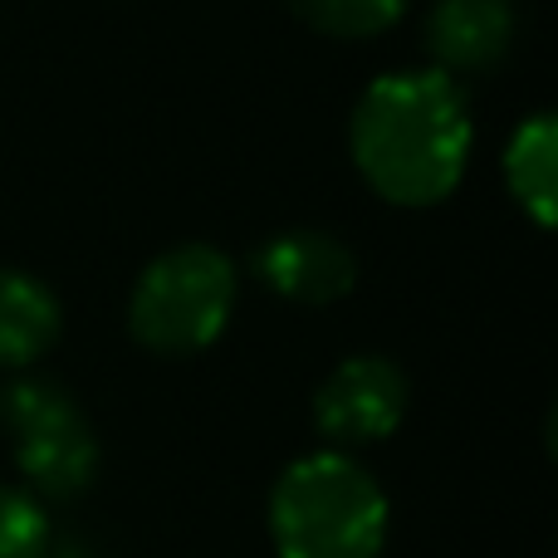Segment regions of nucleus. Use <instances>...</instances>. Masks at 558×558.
I'll use <instances>...</instances> for the list:
<instances>
[{"label":"nucleus","mask_w":558,"mask_h":558,"mask_svg":"<svg viewBox=\"0 0 558 558\" xmlns=\"http://www.w3.org/2000/svg\"><path fill=\"white\" fill-rule=\"evenodd\" d=\"M45 549H49L45 505L29 490L0 485V558H45Z\"/></svg>","instance_id":"11"},{"label":"nucleus","mask_w":558,"mask_h":558,"mask_svg":"<svg viewBox=\"0 0 558 558\" xmlns=\"http://www.w3.org/2000/svg\"><path fill=\"white\" fill-rule=\"evenodd\" d=\"M353 167L383 202L436 206L471 162V108L441 69H397L363 88L348 123Z\"/></svg>","instance_id":"1"},{"label":"nucleus","mask_w":558,"mask_h":558,"mask_svg":"<svg viewBox=\"0 0 558 558\" xmlns=\"http://www.w3.org/2000/svg\"><path fill=\"white\" fill-rule=\"evenodd\" d=\"M59 338V299L25 270H0V367H29Z\"/></svg>","instance_id":"9"},{"label":"nucleus","mask_w":558,"mask_h":558,"mask_svg":"<svg viewBox=\"0 0 558 558\" xmlns=\"http://www.w3.org/2000/svg\"><path fill=\"white\" fill-rule=\"evenodd\" d=\"M0 422L15 446V465L35 495L74 500L98 475V436L78 397L54 377H15L0 392Z\"/></svg>","instance_id":"4"},{"label":"nucleus","mask_w":558,"mask_h":558,"mask_svg":"<svg viewBox=\"0 0 558 558\" xmlns=\"http://www.w3.org/2000/svg\"><path fill=\"white\" fill-rule=\"evenodd\" d=\"M407 373L392 357L357 353L343 357L314 392V426L333 446H373L402 426Z\"/></svg>","instance_id":"5"},{"label":"nucleus","mask_w":558,"mask_h":558,"mask_svg":"<svg viewBox=\"0 0 558 558\" xmlns=\"http://www.w3.org/2000/svg\"><path fill=\"white\" fill-rule=\"evenodd\" d=\"M505 186L530 211L539 231L554 226L558 211V123L549 108L530 113L505 143Z\"/></svg>","instance_id":"8"},{"label":"nucleus","mask_w":558,"mask_h":558,"mask_svg":"<svg viewBox=\"0 0 558 558\" xmlns=\"http://www.w3.org/2000/svg\"><path fill=\"white\" fill-rule=\"evenodd\" d=\"M387 520L383 485L343 451L299 456L270 490L279 558H383Z\"/></svg>","instance_id":"2"},{"label":"nucleus","mask_w":558,"mask_h":558,"mask_svg":"<svg viewBox=\"0 0 558 558\" xmlns=\"http://www.w3.org/2000/svg\"><path fill=\"white\" fill-rule=\"evenodd\" d=\"M235 289L241 275L231 255H221L216 245H177L137 275L128 299V328L147 353H202L231 324Z\"/></svg>","instance_id":"3"},{"label":"nucleus","mask_w":558,"mask_h":558,"mask_svg":"<svg viewBox=\"0 0 558 558\" xmlns=\"http://www.w3.org/2000/svg\"><path fill=\"white\" fill-rule=\"evenodd\" d=\"M514 0H436L426 15V54L441 74H490L514 45Z\"/></svg>","instance_id":"7"},{"label":"nucleus","mask_w":558,"mask_h":558,"mask_svg":"<svg viewBox=\"0 0 558 558\" xmlns=\"http://www.w3.org/2000/svg\"><path fill=\"white\" fill-rule=\"evenodd\" d=\"M255 279L289 304H338L353 294L357 260L328 231H279L255 251Z\"/></svg>","instance_id":"6"},{"label":"nucleus","mask_w":558,"mask_h":558,"mask_svg":"<svg viewBox=\"0 0 558 558\" xmlns=\"http://www.w3.org/2000/svg\"><path fill=\"white\" fill-rule=\"evenodd\" d=\"M308 29L333 39H373L402 20L407 0H284Z\"/></svg>","instance_id":"10"}]
</instances>
